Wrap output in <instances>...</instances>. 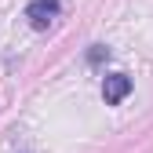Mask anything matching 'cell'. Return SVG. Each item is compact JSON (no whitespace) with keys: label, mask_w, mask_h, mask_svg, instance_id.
Returning a JSON list of instances; mask_svg holds the SVG:
<instances>
[{"label":"cell","mask_w":153,"mask_h":153,"mask_svg":"<svg viewBox=\"0 0 153 153\" xmlns=\"http://www.w3.org/2000/svg\"><path fill=\"white\" fill-rule=\"evenodd\" d=\"M59 0H33V4L26 7V18H29V26L33 29H48L55 18H59Z\"/></svg>","instance_id":"obj_1"},{"label":"cell","mask_w":153,"mask_h":153,"mask_svg":"<svg viewBox=\"0 0 153 153\" xmlns=\"http://www.w3.org/2000/svg\"><path fill=\"white\" fill-rule=\"evenodd\" d=\"M128 95H131V76L128 73H109L106 80H102V99L109 106H120Z\"/></svg>","instance_id":"obj_2"},{"label":"cell","mask_w":153,"mask_h":153,"mask_svg":"<svg viewBox=\"0 0 153 153\" xmlns=\"http://www.w3.org/2000/svg\"><path fill=\"white\" fill-rule=\"evenodd\" d=\"M102 59H109V48H102V44H95V48L88 51V62H91V66H99Z\"/></svg>","instance_id":"obj_3"}]
</instances>
